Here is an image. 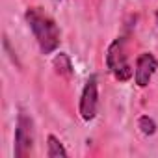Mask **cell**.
Instances as JSON below:
<instances>
[{
  "mask_svg": "<svg viewBox=\"0 0 158 158\" xmlns=\"http://www.w3.org/2000/svg\"><path fill=\"white\" fill-rule=\"evenodd\" d=\"M138 128H139L145 136H152V134L156 132V123H154L152 117H149V115H141V117L138 119Z\"/></svg>",
  "mask_w": 158,
  "mask_h": 158,
  "instance_id": "8",
  "label": "cell"
},
{
  "mask_svg": "<svg viewBox=\"0 0 158 158\" xmlns=\"http://www.w3.org/2000/svg\"><path fill=\"white\" fill-rule=\"evenodd\" d=\"M106 67L117 82H128L134 76V69L130 65L125 37H115L108 45V48H106Z\"/></svg>",
  "mask_w": 158,
  "mask_h": 158,
  "instance_id": "2",
  "label": "cell"
},
{
  "mask_svg": "<svg viewBox=\"0 0 158 158\" xmlns=\"http://www.w3.org/2000/svg\"><path fill=\"white\" fill-rule=\"evenodd\" d=\"M24 19L39 45L41 54H52L61 43V34L56 21L41 8H28L24 11Z\"/></svg>",
  "mask_w": 158,
  "mask_h": 158,
  "instance_id": "1",
  "label": "cell"
},
{
  "mask_svg": "<svg viewBox=\"0 0 158 158\" xmlns=\"http://www.w3.org/2000/svg\"><path fill=\"white\" fill-rule=\"evenodd\" d=\"M156 24H158V11H156Z\"/></svg>",
  "mask_w": 158,
  "mask_h": 158,
  "instance_id": "9",
  "label": "cell"
},
{
  "mask_svg": "<svg viewBox=\"0 0 158 158\" xmlns=\"http://www.w3.org/2000/svg\"><path fill=\"white\" fill-rule=\"evenodd\" d=\"M97 110H99V82H97V74H91L82 89L78 114L84 121H93L97 117Z\"/></svg>",
  "mask_w": 158,
  "mask_h": 158,
  "instance_id": "4",
  "label": "cell"
},
{
  "mask_svg": "<svg viewBox=\"0 0 158 158\" xmlns=\"http://www.w3.org/2000/svg\"><path fill=\"white\" fill-rule=\"evenodd\" d=\"M54 2H61V0H54Z\"/></svg>",
  "mask_w": 158,
  "mask_h": 158,
  "instance_id": "10",
  "label": "cell"
},
{
  "mask_svg": "<svg viewBox=\"0 0 158 158\" xmlns=\"http://www.w3.org/2000/svg\"><path fill=\"white\" fill-rule=\"evenodd\" d=\"M52 67H54L56 74L61 76V78H71V76H73V71H74V69H73V61H71L69 54H65V52H60V54L54 56Z\"/></svg>",
  "mask_w": 158,
  "mask_h": 158,
  "instance_id": "6",
  "label": "cell"
},
{
  "mask_svg": "<svg viewBox=\"0 0 158 158\" xmlns=\"http://www.w3.org/2000/svg\"><path fill=\"white\" fill-rule=\"evenodd\" d=\"M34 141H35L34 121L24 110H21L17 114V123H15V147H13L15 158L30 156L34 149Z\"/></svg>",
  "mask_w": 158,
  "mask_h": 158,
  "instance_id": "3",
  "label": "cell"
},
{
  "mask_svg": "<svg viewBox=\"0 0 158 158\" xmlns=\"http://www.w3.org/2000/svg\"><path fill=\"white\" fill-rule=\"evenodd\" d=\"M47 156L48 158H65L67 156V151L65 147L61 145V141L54 136V134H48L47 136Z\"/></svg>",
  "mask_w": 158,
  "mask_h": 158,
  "instance_id": "7",
  "label": "cell"
},
{
  "mask_svg": "<svg viewBox=\"0 0 158 158\" xmlns=\"http://www.w3.org/2000/svg\"><path fill=\"white\" fill-rule=\"evenodd\" d=\"M158 71V60L151 52H141L136 58V69H134V82L138 88H147L152 80L154 73Z\"/></svg>",
  "mask_w": 158,
  "mask_h": 158,
  "instance_id": "5",
  "label": "cell"
}]
</instances>
